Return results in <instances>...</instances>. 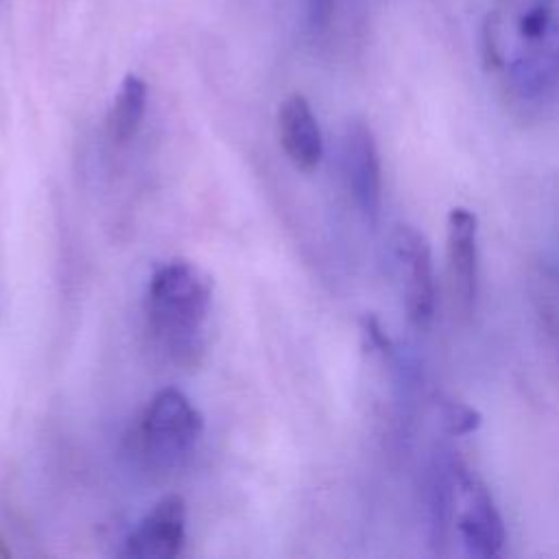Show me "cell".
<instances>
[{
	"instance_id": "obj_1",
	"label": "cell",
	"mask_w": 559,
	"mask_h": 559,
	"mask_svg": "<svg viewBox=\"0 0 559 559\" xmlns=\"http://www.w3.org/2000/svg\"><path fill=\"white\" fill-rule=\"evenodd\" d=\"M483 55L500 90L531 107L559 90V0H493Z\"/></svg>"
},
{
	"instance_id": "obj_2",
	"label": "cell",
	"mask_w": 559,
	"mask_h": 559,
	"mask_svg": "<svg viewBox=\"0 0 559 559\" xmlns=\"http://www.w3.org/2000/svg\"><path fill=\"white\" fill-rule=\"evenodd\" d=\"M212 277L188 260L162 264L146 290L151 330L179 365H194L203 347V330L212 310Z\"/></svg>"
},
{
	"instance_id": "obj_3",
	"label": "cell",
	"mask_w": 559,
	"mask_h": 559,
	"mask_svg": "<svg viewBox=\"0 0 559 559\" xmlns=\"http://www.w3.org/2000/svg\"><path fill=\"white\" fill-rule=\"evenodd\" d=\"M203 432L201 413L175 386L157 391L140 421V445L157 467L181 465L197 448Z\"/></svg>"
},
{
	"instance_id": "obj_4",
	"label": "cell",
	"mask_w": 559,
	"mask_h": 559,
	"mask_svg": "<svg viewBox=\"0 0 559 559\" xmlns=\"http://www.w3.org/2000/svg\"><path fill=\"white\" fill-rule=\"evenodd\" d=\"M450 507L467 555L491 559L507 542L504 522L487 485L463 463L450 461Z\"/></svg>"
},
{
	"instance_id": "obj_5",
	"label": "cell",
	"mask_w": 559,
	"mask_h": 559,
	"mask_svg": "<svg viewBox=\"0 0 559 559\" xmlns=\"http://www.w3.org/2000/svg\"><path fill=\"white\" fill-rule=\"evenodd\" d=\"M391 253L402 277L406 314L413 325L426 328L435 314V266L430 245L417 229L400 225L391 236Z\"/></svg>"
},
{
	"instance_id": "obj_6",
	"label": "cell",
	"mask_w": 559,
	"mask_h": 559,
	"mask_svg": "<svg viewBox=\"0 0 559 559\" xmlns=\"http://www.w3.org/2000/svg\"><path fill=\"white\" fill-rule=\"evenodd\" d=\"M343 173L358 212L367 223H376L382 205V170L376 138L365 120L345 127Z\"/></svg>"
},
{
	"instance_id": "obj_7",
	"label": "cell",
	"mask_w": 559,
	"mask_h": 559,
	"mask_svg": "<svg viewBox=\"0 0 559 559\" xmlns=\"http://www.w3.org/2000/svg\"><path fill=\"white\" fill-rule=\"evenodd\" d=\"M186 542V502L170 493L159 498L124 539V555L133 559H173Z\"/></svg>"
},
{
	"instance_id": "obj_8",
	"label": "cell",
	"mask_w": 559,
	"mask_h": 559,
	"mask_svg": "<svg viewBox=\"0 0 559 559\" xmlns=\"http://www.w3.org/2000/svg\"><path fill=\"white\" fill-rule=\"evenodd\" d=\"M452 295L463 314H469L478 295V218L467 207H452L445 227Z\"/></svg>"
},
{
	"instance_id": "obj_9",
	"label": "cell",
	"mask_w": 559,
	"mask_h": 559,
	"mask_svg": "<svg viewBox=\"0 0 559 559\" xmlns=\"http://www.w3.org/2000/svg\"><path fill=\"white\" fill-rule=\"evenodd\" d=\"M277 133L286 157L304 173L317 168L323 155V138L310 103L290 94L277 109Z\"/></svg>"
},
{
	"instance_id": "obj_10",
	"label": "cell",
	"mask_w": 559,
	"mask_h": 559,
	"mask_svg": "<svg viewBox=\"0 0 559 559\" xmlns=\"http://www.w3.org/2000/svg\"><path fill=\"white\" fill-rule=\"evenodd\" d=\"M146 111V83L138 74H124L107 114V133L116 144L135 138Z\"/></svg>"
},
{
	"instance_id": "obj_11",
	"label": "cell",
	"mask_w": 559,
	"mask_h": 559,
	"mask_svg": "<svg viewBox=\"0 0 559 559\" xmlns=\"http://www.w3.org/2000/svg\"><path fill=\"white\" fill-rule=\"evenodd\" d=\"M443 426L454 437L469 435L480 426V413L463 402H448L443 406Z\"/></svg>"
},
{
	"instance_id": "obj_12",
	"label": "cell",
	"mask_w": 559,
	"mask_h": 559,
	"mask_svg": "<svg viewBox=\"0 0 559 559\" xmlns=\"http://www.w3.org/2000/svg\"><path fill=\"white\" fill-rule=\"evenodd\" d=\"M332 9H334V0H306V17L310 28L314 31L325 28L332 17Z\"/></svg>"
}]
</instances>
